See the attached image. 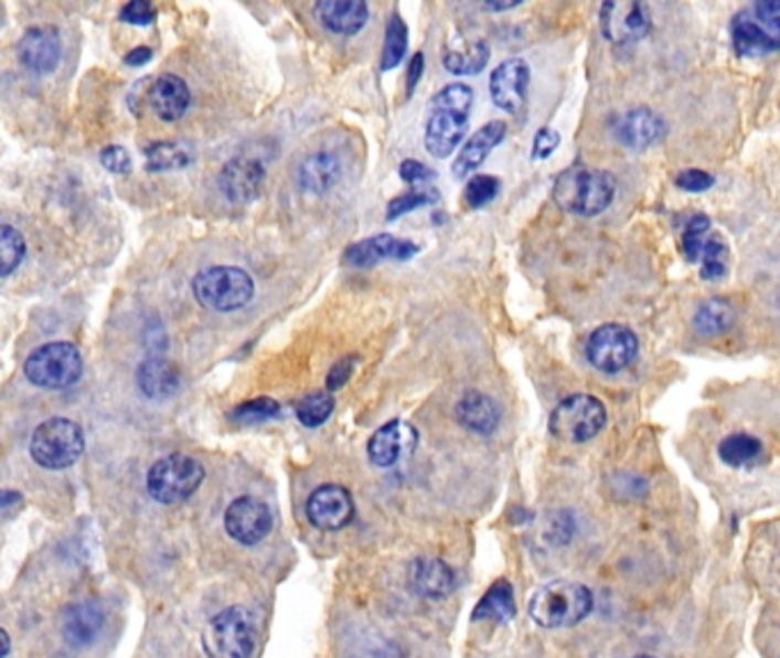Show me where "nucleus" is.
Returning a JSON list of instances; mask_svg holds the SVG:
<instances>
[{
    "label": "nucleus",
    "mask_w": 780,
    "mask_h": 658,
    "mask_svg": "<svg viewBox=\"0 0 780 658\" xmlns=\"http://www.w3.org/2000/svg\"><path fill=\"white\" fill-rule=\"evenodd\" d=\"M21 65L38 76H46L57 69L62 57L60 30L53 25L28 28L19 42Z\"/></svg>",
    "instance_id": "16"
},
{
    "label": "nucleus",
    "mask_w": 780,
    "mask_h": 658,
    "mask_svg": "<svg viewBox=\"0 0 780 658\" xmlns=\"http://www.w3.org/2000/svg\"><path fill=\"white\" fill-rule=\"evenodd\" d=\"M266 181V170L253 159H232L221 170V191L234 204H247L259 197Z\"/></svg>",
    "instance_id": "20"
},
{
    "label": "nucleus",
    "mask_w": 780,
    "mask_h": 658,
    "mask_svg": "<svg viewBox=\"0 0 780 658\" xmlns=\"http://www.w3.org/2000/svg\"><path fill=\"white\" fill-rule=\"evenodd\" d=\"M472 104L474 91L462 83H451L440 94H435L424 133V144L435 159H447L458 149L470 123Z\"/></svg>",
    "instance_id": "1"
},
{
    "label": "nucleus",
    "mask_w": 780,
    "mask_h": 658,
    "mask_svg": "<svg viewBox=\"0 0 780 658\" xmlns=\"http://www.w3.org/2000/svg\"><path fill=\"white\" fill-rule=\"evenodd\" d=\"M506 138V123L504 121H490L485 127H481L470 140H467L458 153V159L451 168L456 179H467L470 174H474L483 163L488 155L492 153V149Z\"/></svg>",
    "instance_id": "21"
},
{
    "label": "nucleus",
    "mask_w": 780,
    "mask_h": 658,
    "mask_svg": "<svg viewBox=\"0 0 780 658\" xmlns=\"http://www.w3.org/2000/svg\"><path fill=\"white\" fill-rule=\"evenodd\" d=\"M417 439L419 434L410 423L394 419L371 434L368 460L381 468L394 466L400 460L413 455V451L417 449Z\"/></svg>",
    "instance_id": "17"
},
{
    "label": "nucleus",
    "mask_w": 780,
    "mask_h": 658,
    "mask_svg": "<svg viewBox=\"0 0 780 658\" xmlns=\"http://www.w3.org/2000/svg\"><path fill=\"white\" fill-rule=\"evenodd\" d=\"M600 25L609 42L622 44L641 40L650 28V17L641 3H605Z\"/></svg>",
    "instance_id": "19"
},
{
    "label": "nucleus",
    "mask_w": 780,
    "mask_h": 658,
    "mask_svg": "<svg viewBox=\"0 0 780 658\" xmlns=\"http://www.w3.org/2000/svg\"><path fill=\"white\" fill-rule=\"evenodd\" d=\"M528 83H532V69L522 57L504 60L490 74V99L496 108L517 115L524 108Z\"/></svg>",
    "instance_id": "15"
},
{
    "label": "nucleus",
    "mask_w": 780,
    "mask_h": 658,
    "mask_svg": "<svg viewBox=\"0 0 780 658\" xmlns=\"http://www.w3.org/2000/svg\"><path fill=\"white\" fill-rule=\"evenodd\" d=\"M483 8H485V10H496V12H502V10H511V8H517V3H485Z\"/></svg>",
    "instance_id": "50"
},
{
    "label": "nucleus",
    "mask_w": 780,
    "mask_h": 658,
    "mask_svg": "<svg viewBox=\"0 0 780 658\" xmlns=\"http://www.w3.org/2000/svg\"><path fill=\"white\" fill-rule=\"evenodd\" d=\"M735 319H737V309L728 300L709 298L698 306L694 316V327L703 336H716L730 330L735 325Z\"/></svg>",
    "instance_id": "32"
},
{
    "label": "nucleus",
    "mask_w": 780,
    "mask_h": 658,
    "mask_svg": "<svg viewBox=\"0 0 780 658\" xmlns=\"http://www.w3.org/2000/svg\"><path fill=\"white\" fill-rule=\"evenodd\" d=\"M353 364H355V357H346V359H341L336 362L330 373H328V378H325V385H328V391H334V389H341L343 385L349 382V378L353 375Z\"/></svg>",
    "instance_id": "46"
},
{
    "label": "nucleus",
    "mask_w": 780,
    "mask_h": 658,
    "mask_svg": "<svg viewBox=\"0 0 780 658\" xmlns=\"http://www.w3.org/2000/svg\"><path fill=\"white\" fill-rule=\"evenodd\" d=\"M341 176V163L334 153L321 151L311 153L309 159H304L298 168V183L304 193L311 195H323Z\"/></svg>",
    "instance_id": "28"
},
{
    "label": "nucleus",
    "mask_w": 780,
    "mask_h": 658,
    "mask_svg": "<svg viewBox=\"0 0 780 658\" xmlns=\"http://www.w3.org/2000/svg\"><path fill=\"white\" fill-rule=\"evenodd\" d=\"M149 172H172L189 168L193 163V153L177 142H153L145 149Z\"/></svg>",
    "instance_id": "33"
},
{
    "label": "nucleus",
    "mask_w": 780,
    "mask_h": 658,
    "mask_svg": "<svg viewBox=\"0 0 780 658\" xmlns=\"http://www.w3.org/2000/svg\"><path fill=\"white\" fill-rule=\"evenodd\" d=\"M204 483V466L189 455H168L156 462L147 474V492L163 506H174L191 498Z\"/></svg>",
    "instance_id": "9"
},
{
    "label": "nucleus",
    "mask_w": 780,
    "mask_h": 658,
    "mask_svg": "<svg viewBox=\"0 0 780 658\" xmlns=\"http://www.w3.org/2000/svg\"><path fill=\"white\" fill-rule=\"evenodd\" d=\"M730 35L739 55L780 51V0H762L744 8L730 23Z\"/></svg>",
    "instance_id": "7"
},
{
    "label": "nucleus",
    "mask_w": 780,
    "mask_h": 658,
    "mask_svg": "<svg viewBox=\"0 0 780 658\" xmlns=\"http://www.w3.org/2000/svg\"><path fill=\"white\" fill-rule=\"evenodd\" d=\"M410 585L426 600H442L451 594L456 585V574L447 562L438 558H417L410 565Z\"/></svg>",
    "instance_id": "24"
},
{
    "label": "nucleus",
    "mask_w": 780,
    "mask_h": 658,
    "mask_svg": "<svg viewBox=\"0 0 780 658\" xmlns=\"http://www.w3.org/2000/svg\"><path fill=\"white\" fill-rule=\"evenodd\" d=\"M634 658H654V656H650V654H639V656H634Z\"/></svg>",
    "instance_id": "52"
},
{
    "label": "nucleus",
    "mask_w": 780,
    "mask_h": 658,
    "mask_svg": "<svg viewBox=\"0 0 780 658\" xmlns=\"http://www.w3.org/2000/svg\"><path fill=\"white\" fill-rule=\"evenodd\" d=\"M607 410L602 400L588 393H575L560 400L549 417V432L570 444H584L602 432Z\"/></svg>",
    "instance_id": "10"
},
{
    "label": "nucleus",
    "mask_w": 780,
    "mask_h": 658,
    "mask_svg": "<svg viewBox=\"0 0 780 658\" xmlns=\"http://www.w3.org/2000/svg\"><path fill=\"white\" fill-rule=\"evenodd\" d=\"M314 12L336 35H355L368 23V8L362 0H321Z\"/></svg>",
    "instance_id": "25"
},
{
    "label": "nucleus",
    "mask_w": 780,
    "mask_h": 658,
    "mask_svg": "<svg viewBox=\"0 0 780 658\" xmlns=\"http://www.w3.org/2000/svg\"><path fill=\"white\" fill-rule=\"evenodd\" d=\"M639 355V338L626 325H602L586 341L588 362L602 373H620Z\"/></svg>",
    "instance_id": "11"
},
{
    "label": "nucleus",
    "mask_w": 780,
    "mask_h": 658,
    "mask_svg": "<svg viewBox=\"0 0 780 658\" xmlns=\"http://www.w3.org/2000/svg\"><path fill=\"white\" fill-rule=\"evenodd\" d=\"M83 451V428L72 419H49L38 425L33 436H30V455L40 466L49 468V472H62V468L74 466Z\"/></svg>",
    "instance_id": "5"
},
{
    "label": "nucleus",
    "mask_w": 780,
    "mask_h": 658,
    "mask_svg": "<svg viewBox=\"0 0 780 658\" xmlns=\"http://www.w3.org/2000/svg\"><path fill=\"white\" fill-rule=\"evenodd\" d=\"M99 159H101V165L113 174H129L131 172V155L127 149L119 147V144L106 147Z\"/></svg>",
    "instance_id": "41"
},
{
    "label": "nucleus",
    "mask_w": 780,
    "mask_h": 658,
    "mask_svg": "<svg viewBox=\"0 0 780 658\" xmlns=\"http://www.w3.org/2000/svg\"><path fill=\"white\" fill-rule=\"evenodd\" d=\"M149 60H151V48L138 46V48H133V51L127 55V65H131V67H142V65H147Z\"/></svg>",
    "instance_id": "48"
},
{
    "label": "nucleus",
    "mask_w": 780,
    "mask_h": 658,
    "mask_svg": "<svg viewBox=\"0 0 780 658\" xmlns=\"http://www.w3.org/2000/svg\"><path fill=\"white\" fill-rule=\"evenodd\" d=\"M193 293L204 309L229 313L253 302L255 281L241 268L213 266L193 279Z\"/></svg>",
    "instance_id": "6"
},
{
    "label": "nucleus",
    "mask_w": 780,
    "mask_h": 658,
    "mask_svg": "<svg viewBox=\"0 0 780 658\" xmlns=\"http://www.w3.org/2000/svg\"><path fill=\"white\" fill-rule=\"evenodd\" d=\"M592 611V592L573 581H552L534 592L528 615L543 629H566L584 622Z\"/></svg>",
    "instance_id": "2"
},
{
    "label": "nucleus",
    "mask_w": 780,
    "mask_h": 658,
    "mask_svg": "<svg viewBox=\"0 0 780 658\" xmlns=\"http://www.w3.org/2000/svg\"><path fill=\"white\" fill-rule=\"evenodd\" d=\"M136 378H138L140 391L151 400L172 398L181 389L179 370L161 357H151V359L142 362Z\"/></svg>",
    "instance_id": "27"
},
{
    "label": "nucleus",
    "mask_w": 780,
    "mask_h": 658,
    "mask_svg": "<svg viewBox=\"0 0 780 658\" xmlns=\"http://www.w3.org/2000/svg\"><path fill=\"white\" fill-rule=\"evenodd\" d=\"M119 19L131 25H149L156 19V10L149 3H145V0H133V3L121 8Z\"/></svg>",
    "instance_id": "42"
},
{
    "label": "nucleus",
    "mask_w": 780,
    "mask_h": 658,
    "mask_svg": "<svg viewBox=\"0 0 780 658\" xmlns=\"http://www.w3.org/2000/svg\"><path fill=\"white\" fill-rule=\"evenodd\" d=\"M490 60V46L483 40L449 46L445 53V67L456 76H474L485 69Z\"/></svg>",
    "instance_id": "31"
},
{
    "label": "nucleus",
    "mask_w": 780,
    "mask_h": 658,
    "mask_svg": "<svg viewBox=\"0 0 780 658\" xmlns=\"http://www.w3.org/2000/svg\"><path fill=\"white\" fill-rule=\"evenodd\" d=\"M353 496L341 485H321L307 500V517L319 530H341L353 521Z\"/></svg>",
    "instance_id": "14"
},
{
    "label": "nucleus",
    "mask_w": 780,
    "mask_h": 658,
    "mask_svg": "<svg viewBox=\"0 0 780 658\" xmlns=\"http://www.w3.org/2000/svg\"><path fill=\"white\" fill-rule=\"evenodd\" d=\"M332 412H334V398L328 391H317L311 396H304L296 404V417L304 428L323 425Z\"/></svg>",
    "instance_id": "36"
},
{
    "label": "nucleus",
    "mask_w": 780,
    "mask_h": 658,
    "mask_svg": "<svg viewBox=\"0 0 780 658\" xmlns=\"http://www.w3.org/2000/svg\"><path fill=\"white\" fill-rule=\"evenodd\" d=\"M405 51H408V25H405V21L394 12V14L389 17V23H387L381 69H383V72H389V69H394V67H398L403 55H405Z\"/></svg>",
    "instance_id": "35"
},
{
    "label": "nucleus",
    "mask_w": 780,
    "mask_h": 658,
    "mask_svg": "<svg viewBox=\"0 0 780 658\" xmlns=\"http://www.w3.org/2000/svg\"><path fill=\"white\" fill-rule=\"evenodd\" d=\"M684 257L690 263H703L701 272L703 279H722L726 274V259H728V247L722 240V236H716L709 231V217L707 215H694L686 225L684 238Z\"/></svg>",
    "instance_id": "12"
},
{
    "label": "nucleus",
    "mask_w": 780,
    "mask_h": 658,
    "mask_svg": "<svg viewBox=\"0 0 780 658\" xmlns=\"http://www.w3.org/2000/svg\"><path fill=\"white\" fill-rule=\"evenodd\" d=\"M438 193L432 191V187H421V191H410V193H405L400 197H394L387 206V219H396L405 213H410L415 208H421V206H428V204H435L438 202Z\"/></svg>",
    "instance_id": "40"
},
{
    "label": "nucleus",
    "mask_w": 780,
    "mask_h": 658,
    "mask_svg": "<svg viewBox=\"0 0 780 658\" xmlns=\"http://www.w3.org/2000/svg\"><path fill=\"white\" fill-rule=\"evenodd\" d=\"M21 506V494H17V492H3V513L10 517L12 513H14V508H19Z\"/></svg>",
    "instance_id": "49"
},
{
    "label": "nucleus",
    "mask_w": 780,
    "mask_h": 658,
    "mask_svg": "<svg viewBox=\"0 0 780 658\" xmlns=\"http://www.w3.org/2000/svg\"><path fill=\"white\" fill-rule=\"evenodd\" d=\"M419 249L421 247L413 240L381 234L351 245L343 257L353 268H371L381 261H410L415 255H419Z\"/></svg>",
    "instance_id": "18"
},
{
    "label": "nucleus",
    "mask_w": 780,
    "mask_h": 658,
    "mask_svg": "<svg viewBox=\"0 0 780 658\" xmlns=\"http://www.w3.org/2000/svg\"><path fill=\"white\" fill-rule=\"evenodd\" d=\"M149 106L163 121H177L191 106V87L174 74H163L149 89Z\"/></svg>",
    "instance_id": "23"
},
{
    "label": "nucleus",
    "mask_w": 780,
    "mask_h": 658,
    "mask_svg": "<svg viewBox=\"0 0 780 658\" xmlns=\"http://www.w3.org/2000/svg\"><path fill=\"white\" fill-rule=\"evenodd\" d=\"M458 421L472 432L490 434L499 425V407L496 402L481 393V391H467L456 407Z\"/></svg>",
    "instance_id": "29"
},
{
    "label": "nucleus",
    "mask_w": 780,
    "mask_h": 658,
    "mask_svg": "<svg viewBox=\"0 0 780 658\" xmlns=\"http://www.w3.org/2000/svg\"><path fill=\"white\" fill-rule=\"evenodd\" d=\"M675 183L686 193H703L714 185V176L703 170H684L682 174H677Z\"/></svg>",
    "instance_id": "43"
},
{
    "label": "nucleus",
    "mask_w": 780,
    "mask_h": 658,
    "mask_svg": "<svg viewBox=\"0 0 780 658\" xmlns=\"http://www.w3.org/2000/svg\"><path fill=\"white\" fill-rule=\"evenodd\" d=\"M560 144V136L554 129H541L534 138V149H532V159L534 161H545L556 151V147Z\"/></svg>",
    "instance_id": "44"
},
{
    "label": "nucleus",
    "mask_w": 780,
    "mask_h": 658,
    "mask_svg": "<svg viewBox=\"0 0 780 658\" xmlns=\"http://www.w3.org/2000/svg\"><path fill=\"white\" fill-rule=\"evenodd\" d=\"M664 136V119L648 108L630 110L618 123V138L630 149H648Z\"/></svg>",
    "instance_id": "26"
},
{
    "label": "nucleus",
    "mask_w": 780,
    "mask_h": 658,
    "mask_svg": "<svg viewBox=\"0 0 780 658\" xmlns=\"http://www.w3.org/2000/svg\"><path fill=\"white\" fill-rule=\"evenodd\" d=\"M0 636H3V658H8V654H10V636H8L6 629H3V634H0Z\"/></svg>",
    "instance_id": "51"
},
{
    "label": "nucleus",
    "mask_w": 780,
    "mask_h": 658,
    "mask_svg": "<svg viewBox=\"0 0 780 658\" xmlns=\"http://www.w3.org/2000/svg\"><path fill=\"white\" fill-rule=\"evenodd\" d=\"M279 417V402L273 398H255V400H245L243 404H238L236 410H232L229 419L234 423L241 425H253V423H264L268 419Z\"/></svg>",
    "instance_id": "37"
},
{
    "label": "nucleus",
    "mask_w": 780,
    "mask_h": 658,
    "mask_svg": "<svg viewBox=\"0 0 780 658\" xmlns=\"http://www.w3.org/2000/svg\"><path fill=\"white\" fill-rule=\"evenodd\" d=\"M499 195V179L490 174H477L464 185V202L470 208H481Z\"/></svg>",
    "instance_id": "39"
},
{
    "label": "nucleus",
    "mask_w": 780,
    "mask_h": 658,
    "mask_svg": "<svg viewBox=\"0 0 780 658\" xmlns=\"http://www.w3.org/2000/svg\"><path fill=\"white\" fill-rule=\"evenodd\" d=\"M23 257H25V240H23V236L10 225L0 227V259H3V268H0V274L10 277L21 266Z\"/></svg>",
    "instance_id": "38"
},
{
    "label": "nucleus",
    "mask_w": 780,
    "mask_h": 658,
    "mask_svg": "<svg viewBox=\"0 0 780 658\" xmlns=\"http://www.w3.org/2000/svg\"><path fill=\"white\" fill-rule=\"evenodd\" d=\"M273 528V513L261 498L241 496L225 513V530L238 544H259Z\"/></svg>",
    "instance_id": "13"
},
{
    "label": "nucleus",
    "mask_w": 780,
    "mask_h": 658,
    "mask_svg": "<svg viewBox=\"0 0 780 658\" xmlns=\"http://www.w3.org/2000/svg\"><path fill=\"white\" fill-rule=\"evenodd\" d=\"M515 617V594L513 585L506 579H499L496 583L490 585V590L483 594L481 602L477 604L472 619H492V622H511Z\"/></svg>",
    "instance_id": "30"
},
{
    "label": "nucleus",
    "mask_w": 780,
    "mask_h": 658,
    "mask_svg": "<svg viewBox=\"0 0 780 658\" xmlns=\"http://www.w3.org/2000/svg\"><path fill=\"white\" fill-rule=\"evenodd\" d=\"M760 455H762L760 439H756L754 434H746V432L728 434L719 444V457L724 460V464L735 466V468L758 462Z\"/></svg>",
    "instance_id": "34"
},
{
    "label": "nucleus",
    "mask_w": 780,
    "mask_h": 658,
    "mask_svg": "<svg viewBox=\"0 0 780 658\" xmlns=\"http://www.w3.org/2000/svg\"><path fill=\"white\" fill-rule=\"evenodd\" d=\"M104 608L97 602H76L62 615V636L74 647L95 643L104 629Z\"/></svg>",
    "instance_id": "22"
},
{
    "label": "nucleus",
    "mask_w": 780,
    "mask_h": 658,
    "mask_svg": "<svg viewBox=\"0 0 780 658\" xmlns=\"http://www.w3.org/2000/svg\"><path fill=\"white\" fill-rule=\"evenodd\" d=\"M398 174H400V179H403V181H408L410 185H417V183H428V181H432V179H435V172H432L430 168H426L424 163L413 161V159L400 163Z\"/></svg>",
    "instance_id": "45"
},
{
    "label": "nucleus",
    "mask_w": 780,
    "mask_h": 658,
    "mask_svg": "<svg viewBox=\"0 0 780 658\" xmlns=\"http://www.w3.org/2000/svg\"><path fill=\"white\" fill-rule=\"evenodd\" d=\"M613 197L616 181L605 170H568L556 179L554 187L556 204L581 217H596L605 213L611 206Z\"/></svg>",
    "instance_id": "3"
},
{
    "label": "nucleus",
    "mask_w": 780,
    "mask_h": 658,
    "mask_svg": "<svg viewBox=\"0 0 780 658\" xmlns=\"http://www.w3.org/2000/svg\"><path fill=\"white\" fill-rule=\"evenodd\" d=\"M209 658H249L257 647L255 615L243 606H229L213 615L202 632Z\"/></svg>",
    "instance_id": "4"
},
{
    "label": "nucleus",
    "mask_w": 780,
    "mask_h": 658,
    "mask_svg": "<svg viewBox=\"0 0 780 658\" xmlns=\"http://www.w3.org/2000/svg\"><path fill=\"white\" fill-rule=\"evenodd\" d=\"M25 378L42 389H70L83 375V357L74 343H44L23 364Z\"/></svg>",
    "instance_id": "8"
},
{
    "label": "nucleus",
    "mask_w": 780,
    "mask_h": 658,
    "mask_svg": "<svg viewBox=\"0 0 780 658\" xmlns=\"http://www.w3.org/2000/svg\"><path fill=\"white\" fill-rule=\"evenodd\" d=\"M424 53H415L413 60H410V67H408V94L415 91L417 83L421 80V74H424Z\"/></svg>",
    "instance_id": "47"
}]
</instances>
